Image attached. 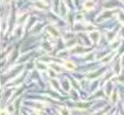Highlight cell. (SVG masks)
<instances>
[{
	"mask_svg": "<svg viewBox=\"0 0 124 115\" xmlns=\"http://www.w3.org/2000/svg\"><path fill=\"white\" fill-rule=\"evenodd\" d=\"M116 99H117V93H116V92H114V93H113V95H112V101L115 102V101H116Z\"/></svg>",
	"mask_w": 124,
	"mask_h": 115,
	"instance_id": "3957f363",
	"label": "cell"
},
{
	"mask_svg": "<svg viewBox=\"0 0 124 115\" xmlns=\"http://www.w3.org/2000/svg\"><path fill=\"white\" fill-rule=\"evenodd\" d=\"M62 115H69V112H68V110H66V108H63L61 112Z\"/></svg>",
	"mask_w": 124,
	"mask_h": 115,
	"instance_id": "7a4b0ae2",
	"label": "cell"
},
{
	"mask_svg": "<svg viewBox=\"0 0 124 115\" xmlns=\"http://www.w3.org/2000/svg\"><path fill=\"white\" fill-rule=\"evenodd\" d=\"M65 66L67 67L68 69H70V70L75 69V65H74V64H71V63H66V64H65Z\"/></svg>",
	"mask_w": 124,
	"mask_h": 115,
	"instance_id": "6da1fadb",
	"label": "cell"
},
{
	"mask_svg": "<svg viewBox=\"0 0 124 115\" xmlns=\"http://www.w3.org/2000/svg\"><path fill=\"white\" fill-rule=\"evenodd\" d=\"M115 115H119V114H115Z\"/></svg>",
	"mask_w": 124,
	"mask_h": 115,
	"instance_id": "5b68a950",
	"label": "cell"
},
{
	"mask_svg": "<svg viewBox=\"0 0 124 115\" xmlns=\"http://www.w3.org/2000/svg\"><path fill=\"white\" fill-rule=\"evenodd\" d=\"M8 111H9V113H12V111H13V105H10L9 108H8Z\"/></svg>",
	"mask_w": 124,
	"mask_h": 115,
	"instance_id": "277c9868",
	"label": "cell"
}]
</instances>
